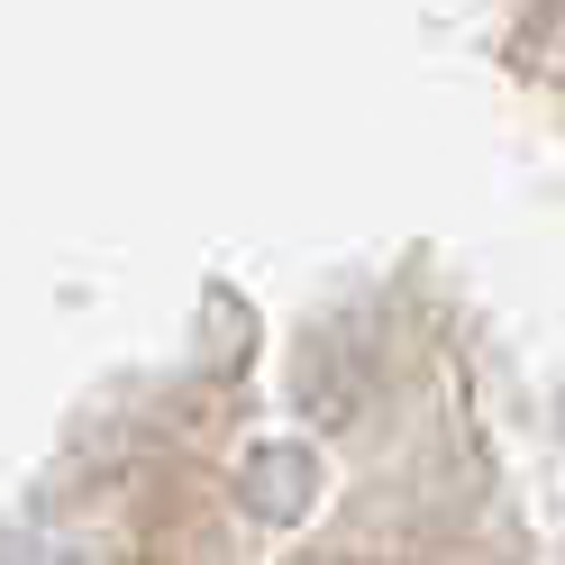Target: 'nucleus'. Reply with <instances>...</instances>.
<instances>
[{
    "label": "nucleus",
    "mask_w": 565,
    "mask_h": 565,
    "mask_svg": "<svg viewBox=\"0 0 565 565\" xmlns=\"http://www.w3.org/2000/svg\"><path fill=\"white\" fill-rule=\"evenodd\" d=\"M0 565H74V556H64L55 539H19V547H10V556H0Z\"/></svg>",
    "instance_id": "1"
}]
</instances>
